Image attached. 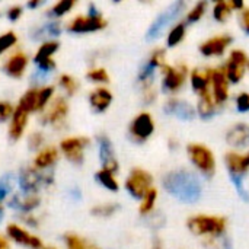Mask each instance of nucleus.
Masks as SVG:
<instances>
[{"mask_svg":"<svg viewBox=\"0 0 249 249\" xmlns=\"http://www.w3.org/2000/svg\"><path fill=\"white\" fill-rule=\"evenodd\" d=\"M55 96V86L45 85V86H32L29 88L18 101L16 108L22 109L26 114H41L50 105V102Z\"/></svg>","mask_w":249,"mask_h":249,"instance_id":"7ed1b4c3","label":"nucleus"},{"mask_svg":"<svg viewBox=\"0 0 249 249\" xmlns=\"http://www.w3.org/2000/svg\"><path fill=\"white\" fill-rule=\"evenodd\" d=\"M3 219H4V209H3V206L0 204V223L3 222Z\"/></svg>","mask_w":249,"mask_h":249,"instance_id":"6e6d98bb","label":"nucleus"},{"mask_svg":"<svg viewBox=\"0 0 249 249\" xmlns=\"http://www.w3.org/2000/svg\"><path fill=\"white\" fill-rule=\"evenodd\" d=\"M41 206V197L39 194H25V193H15L7 200V207H10L15 212H19L20 214L34 213Z\"/></svg>","mask_w":249,"mask_h":249,"instance_id":"f3484780","label":"nucleus"},{"mask_svg":"<svg viewBox=\"0 0 249 249\" xmlns=\"http://www.w3.org/2000/svg\"><path fill=\"white\" fill-rule=\"evenodd\" d=\"M163 79H162V86L166 92H177L182 88L188 69L185 64H178V66H168L165 64L162 67Z\"/></svg>","mask_w":249,"mask_h":249,"instance_id":"2eb2a0df","label":"nucleus"},{"mask_svg":"<svg viewBox=\"0 0 249 249\" xmlns=\"http://www.w3.org/2000/svg\"><path fill=\"white\" fill-rule=\"evenodd\" d=\"M120 210V204L117 203H101L90 209V214L99 219H108L114 216Z\"/></svg>","mask_w":249,"mask_h":249,"instance_id":"72a5a7b5","label":"nucleus"},{"mask_svg":"<svg viewBox=\"0 0 249 249\" xmlns=\"http://www.w3.org/2000/svg\"><path fill=\"white\" fill-rule=\"evenodd\" d=\"M26 144H28V149L31 152H39L42 147H45V134L39 130H35L32 131L29 136H28V140H26Z\"/></svg>","mask_w":249,"mask_h":249,"instance_id":"4c0bfd02","label":"nucleus"},{"mask_svg":"<svg viewBox=\"0 0 249 249\" xmlns=\"http://www.w3.org/2000/svg\"><path fill=\"white\" fill-rule=\"evenodd\" d=\"M28 123H29V114L16 108V111L7 125V137L12 142H19L26 131Z\"/></svg>","mask_w":249,"mask_h":249,"instance_id":"5701e85b","label":"nucleus"},{"mask_svg":"<svg viewBox=\"0 0 249 249\" xmlns=\"http://www.w3.org/2000/svg\"><path fill=\"white\" fill-rule=\"evenodd\" d=\"M184 38H185V23L179 22L169 31L168 38H166V44H168V47H175L179 42H182Z\"/></svg>","mask_w":249,"mask_h":249,"instance_id":"e433bc0d","label":"nucleus"},{"mask_svg":"<svg viewBox=\"0 0 249 249\" xmlns=\"http://www.w3.org/2000/svg\"><path fill=\"white\" fill-rule=\"evenodd\" d=\"M18 44V35L15 31H6L0 35V55Z\"/></svg>","mask_w":249,"mask_h":249,"instance_id":"ea45409f","label":"nucleus"},{"mask_svg":"<svg viewBox=\"0 0 249 249\" xmlns=\"http://www.w3.org/2000/svg\"><path fill=\"white\" fill-rule=\"evenodd\" d=\"M223 249H233V245L229 239H225L223 241Z\"/></svg>","mask_w":249,"mask_h":249,"instance_id":"5fc2aeb1","label":"nucleus"},{"mask_svg":"<svg viewBox=\"0 0 249 249\" xmlns=\"http://www.w3.org/2000/svg\"><path fill=\"white\" fill-rule=\"evenodd\" d=\"M0 16H1V12H0Z\"/></svg>","mask_w":249,"mask_h":249,"instance_id":"13d9d810","label":"nucleus"},{"mask_svg":"<svg viewBox=\"0 0 249 249\" xmlns=\"http://www.w3.org/2000/svg\"><path fill=\"white\" fill-rule=\"evenodd\" d=\"M236 108L241 112H248L249 111V93L242 92L238 98H236Z\"/></svg>","mask_w":249,"mask_h":249,"instance_id":"de8ad7c7","label":"nucleus"},{"mask_svg":"<svg viewBox=\"0 0 249 249\" xmlns=\"http://www.w3.org/2000/svg\"><path fill=\"white\" fill-rule=\"evenodd\" d=\"M248 67H249V64H248Z\"/></svg>","mask_w":249,"mask_h":249,"instance_id":"bf43d9fd","label":"nucleus"},{"mask_svg":"<svg viewBox=\"0 0 249 249\" xmlns=\"http://www.w3.org/2000/svg\"><path fill=\"white\" fill-rule=\"evenodd\" d=\"M226 142L233 147H247V146H249L248 124L239 123V124L233 125L226 134Z\"/></svg>","mask_w":249,"mask_h":249,"instance_id":"a878e982","label":"nucleus"},{"mask_svg":"<svg viewBox=\"0 0 249 249\" xmlns=\"http://www.w3.org/2000/svg\"><path fill=\"white\" fill-rule=\"evenodd\" d=\"M63 244L66 249H101L96 244L90 242L89 239L77 235V233H64L63 236Z\"/></svg>","mask_w":249,"mask_h":249,"instance_id":"c756f323","label":"nucleus"},{"mask_svg":"<svg viewBox=\"0 0 249 249\" xmlns=\"http://www.w3.org/2000/svg\"><path fill=\"white\" fill-rule=\"evenodd\" d=\"M248 55L242 50H233L229 55V60L223 69L229 83H239L245 76V70L248 67Z\"/></svg>","mask_w":249,"mask_h":249,"instance_id":"f8f14e48","label":"nucleus"},{"mask_svg":"<svg viewBox=\"0 0 249 249\" xmlns=\"http://www.w3.org/2000/svg\"><path fill=\"white\" fill-rule=\"evenodd\" d=\"M60 158H61V153H60L58 146L47 144L45 147H42L39 152L35 153V156L32 159V166L41 172L53 171L54 166L58 163Z\"/></svg>","mask_w":249,"mask_h":249,"instance_id":"a211bd4d","label":"nucleus"},{"mask_svg":"<svg viewBox=\"0 0 249 249\" xmlns=\"http://www.w3.org/2000/svg\"><path fill=\"white\" fill-rule=\"evenodd\" d=\"M6 238L13 244L28 249H41L44 247V242L39 236L18 223H9L6 226Z\"/></svg>","mask_w":249,"mask_h":249,"instance_id":"9b49d317","label":"nucleus"},{"mask_svg":"<svg viewBox=\"0 0 249 249\" xmlns=\"http://www.w3.org/2000/svg\"><path fill=\"white\" fill-rule=\"evenodd\" d=\"M61 32H63V23L60 20H48L47 23L35 26L31 32V38L35 41L45 42L57 38Z\"/></svg>","mask_w":249,"mask_h":249,"instance_id":"b1692460","label":"nucleus"},{"mask_svg":"<svg viewBox=\"0 0 249 249\" xmlns=\"http://www.w3.org/2000/svg\"><path fill=\"white\" fill-rule=\"evenodd\" d=\"M184 9H185V1H182V0H178V1L171 3L160 15L152 22V25H150L149 29H147L146 39H147V41H155V39L160 38L162 34L166 31V28H169L171 23H172L174 20H177V19L181 16V13L184 12Z\"/></svg>","mask_w":249,"mask_h":249,"instance_id":"423d86ee","label":"nucleus"},{"mask_svg":"<svg viewBox=\"0 0 249 249\" xmlns=\"http://www.w3.org/2000/svg\"><path fill=\"white\" fill-rule=\"evenodd\" d=\"M187 226L197 236L219 238L226 231V219L220 217V216L197 214V216H193L188 219Z\"/></svg>","mask_w":249,"mask_h":249,"instance_id":"39448f33","label":"nucleus"},{"mask_svg":"<svg viewBox=\"0 0 249 249\" xmlns=\"http://www.w3.org/2000/svg\"><path fill=\"white\" fill-rule=\"evenodd\" d=\"M225 162H226V166H228L231 175L242 177L249 169V152L244 153V155L231 152L225 156Z\"/></svg>","mask_w":249,"mask_h":249,"instance_id":"393cba45","label":"nucleus"},{"mask_svg":"<svg viewBox=\"0 0 249 249\" xmlns=\"http://www.w3.org/2000/svg\"><path fill=\"white\" fill-rule=\"evenodd\" d=\"M0 249H10V241L6 238V235L0 233Z\"/></svg>","mask_w":249,"mask_h":249,"instance_id":"3c124183","label":"nucleus"},{"mask_svg":"<svg viewBox=\"0 0 249 249\" xmlns=\"http://www.w3.org/2000/svg\"><path fill=\"white\" fill-rule=\"evenodd\" d=\"M41 249H57L55 247H51V245H44Z\"/></svg>","mask_w":249,"mask_h":249,"instance_id":"4d7b16f0","label":"nucleus"},{"mask_svg":"<svg viewBox=\"0 0 249 249\" xmlns=\"http://www.w3.org/2000/svg\"><path fill=\"white\" fill-rule=\"evenodd\" d=\"M163 188L182 203H196L201 197L203 187L200 179L188 169H174L162 179Z\"/></svg>","mask_w":249,"mask_h":249,"instance_id":"f257e3e1","label":"nucleus"},{"mask_svg":"<svg viewBox=\"0 0 249 249\" xmlns=\"http://www.w3.org/2000/svg\"><path fill=\"white\" fill-rule=\"evenodd\" d=\"M108 22L102 15H77L66 23V31L70 34H92L107 28Z\"/></svg>","mask_w":249,"mask_h":249,"instance_id":"1a4fd4ad","label":"nucleus"},{"mask_svg":"<svg viewBox=\"0 0 249 249\" xmlns=\"http://www.w3.org/2000/svg\"><path fill=\"white\" fill-rule=\"evenodd\" d=\"M231 179L238 191V194L245 200V201H249V193L244 188V184H242V177H236V175H231Z\"/></svg>","mask_w":249,"mask_h":249,"instance_id":"49530a36","label":"nucleus"},{"mask_svg":"<svg viewBox=\"0 0 249 249\" xmlns=\"http://www.w3.org/2000/svg\"><path fill=\"white\" fill-rule=\"evenodd\" d=\"M163 111L168 115H174V117H177L179 120H185V121H190L196 117V109L191 107V104H188L184 99H178V98L169 99L163 105Z\"/></svg>","mask_w":249,"mask_h":249,"instance_id":"412c9836","label":"nucleus"},{"mask_svg":"<svg viewBox=\"0 0 249 249\" xmlns=\"http://www.w3.org/2000/svg\"><path fill=\"white\" fill-rule=\"evenodd\" d=\"M44 4V1L42 0H29L28 3H26V7L28 9H38V7H41Z\"/></svg>","mask_w":249,"mask_h":249,"instance_id":"8fccbe9b","label":"nucleus"},{"mask_svg":"<svg viewBox=\"0 0 249 249\" xmlns=\"http://www.w3.org/2000/svg\"><path fill=\"white\" fill-rule=\"evenodd\" d=\"M90 146V139L85 136H67L60 140V153L73 165H83L86 149Z\"/></svg>","mask_w":249,"mask_h":249,"instance_id":"0eeeda50","label":"nucleus"},{"mask_svg":"<svg viewBox=\"0 0 249 249\" xmlns=\"http://www.w3.org/2000/svg\"><path fill=\"white\" fill-rule=\"evenodd\" d=\"M6 16L10 22H16L23 16V6L20 4H13L6 10Z\"/></svg>","mask_w":249,"mask_h":249,"instance_id":"a18cd8bd","label":"nucleus"},{"mask_svg":"<svg viewBox=\"0 0 249 249\" xmlns=\"http://www.w3.org/2000/svg\"><path fill=\"white\" fill-rule=\"evenodd\" d=\"M233 9H232V4L231 1H217L214 4V9H213V18L217 20V22H226L229 19V16L232 15Z\"/></svg>","mask_w":249,"mask_h":249,"instance_id":"f704fd0d","label":"nucleus"},{"mask_svg":"<svg viewBox=\"0 0 249 249\" xmlns=\"http://www.w3.org/2000/svg\"><path fill=\"white\" fill-rule=\"evenodd\" d=\"M70 114V104L64 95H57L39 114L38 121L42 127H51L55 131H63L67 127V118Z\"/></svg>","mask_w":249,"mask_h":249,"instance_id":"20e7f679","label":"nucleus"},{"mask_svg":"<svg viewBox=\"0 0 249 249\" xmlns=\"http://www.w3.org/2000/svg\"><path fill=\"white\" fill-rule=\"evenodd\" d=\"M207 1H198L190 12H188V15H187V22L188 23H194V22H198L203 16H204V13H206V9H207Z\"/></svg>","mask_w":249,"mask_h":249,"instance_id":"79ce46f5","label":"nucleus"},{"mask_svg":"<svg viewBox=\"0 0 249 249\" xmlns=\"http://www.w3.org/2000/svg\"><path fill=\"white\" fill-rule=\"evenodd\" d=\"M241 26L249 35V7H244L241 10Z\"/></svg>","mask_w":249,"mask_h":249,"instance_id":"09e8293b","label":"nucleus"},{"mask_svg":"<svg viewBox=\"0 0 249 249\" xmlns=\"http://www.w3.org/2000/svg\"><path fill=\"white\" fill-rule=\"evenodd\" d=\"M15 111H16V105H13L10 101L0 99V124L10 121Z\"/></svg>","mask_w":249,"mask_h":249,"instance_id":"a19ab883","label":"nucleus"},{"mask_svg":"<svg viewBox=\"0 0 249 249\" xmlns=\"http://www.w3.org/2000/svg\"><path fill=\"white\" fill-rule=\"evenodd\" d=\"M57 86L64 92L66 98H67V96L71 98V96H74V95L79 92V89H80V82H79L74 76H71V74H69V73H61V74L57 77Z\"/></svg>","mask_w":249,"mask_h":249,"instance_id":"7c9ffc66","label":"nucleus"},{"mask_svg":"<svg viewBox=\"0 0 249 249\" xmlns=\"http://www.w3.org/2000/svg\"><path fill=\"white\" fill-rule=\"evenodd\" d=\"M187 153L194 166L207 178H212L216 172V159L212 150L200 143H191L187 146Z\"/></svg>","mask_w":249,"mask_h":249,"instance_id":"6e6552de","label":"nucleus"},{"mask_svg":"<svg viewBox=\"0 0 249 249\" xmlns=\"http://www.w3.org/2000/svg\"><path fill=\"white\" fill-rule=\"evenodd\" d=\"M210 80H212V69H204V70L196 69L191 73V86L198 95L210 90L209 89Z\"/></svg>","mask_w":249,"mask_h":249,"instance_id":"bb28decb","label":"nucleus"},{"mask_svg":"<svg viewBox=\"0 0 249 249\" xmlns=\"http://www.w3.org/2000/svg\"><path fill=\"white\" fill-rule=\"evenodd\" d=\"M69 194H70V197L74 198V200H80V198H82V191H80L79 188H71V190L69 191Z\"/></svg>","mask_w":249,"mask_h":249,"instance_id":"603ef678","label":"nucleus"},{"mask_svg":"<svg viewBox=\"0 0 249 249\" xmlns=\"http://www.w3.org/2000/svg\"><path fill=\"white\" fill-rule=\"evenodd\" d=\"M60 50V42L57 39H50L45 42H41V45L38 47L36 53L34 54V63H42L47 60L54 58V54Z\"/></svg>","mask_w":249,"mask_h":249,"instance_id":"c85d7f7f","label":"nucleus"},{"mask_svg":"<svg viewBox=\"0 0 249 249\" xmlns=\"http://www.w3.org/2000/svg\"><path fill=\"white\" fill-rule=\"evenodd\" d=\"M147 63L150 66H153L155 69H158V67L162 69L165 66V50L163 48L153 50L152 54H150V57H149V60H147Z\"/></svg>","mask_w":249,"mask_h":249,"instance_id":"37998d69","label":"nucleus"},{"mask_svg":"<svg viewBox=\"0 0 249 249\" xmlns=\"http://www.w3.org/2000/svg\"><path fill=\"white\" fill-rule=\"evenodd\" d=\"M29 66V55L23 50H15L10 55L3 61L1 70L6 76L12 79H22Z\"/></svg>","mask_w":249,"mask_h":249,"instance_id":"ddd939ff","label":"nucleus"},{"mask_svg":"<svg viewBox=\"0 0 249 249\" xmlns=\"http://www.w3.org/2000/svg\"><path fill=\"white\" fill-rule=\"evenodd\" d=\"M98 142V149H99V160L102 165V169H107L112 174L118 172L120 165L115 156V150L112 146V142L109 140V137L107 134H99L96 137Z\"/></svg>","mask_w":249,"mask_h":249,"instance_id":"dca6fc26","label":"nucleus"},{"mask_svg":"<svg viewBox=\"0 0 249 249\" xmlns=\"http://www.w3.org/2000/svg\"><path fill=\"white\" fill-rule=\"evenodd\" d=\"M212 95L217 105L225 104L229 99V80L222 69H212Z\"/></svg>","mask_w":249,"mask_h":249,"instance_id":"6ab92c4d","label":"nucleus"},{"mask_svg":"<svg viewBox=\"0 0 249 249\" xmlns=\"http://www.w3.org/2000/svg\"><path fill=\"white\" fill-rule=\"evenodd\" d=\"M152 249H163V247H162V242H160V239H155L153 241V245H152Z\"/></svg>","mask_w":249,"mask_h":249,"instance_id":"864d4df0","label":"nucleus"},{"mask_svg":"<svg viewBox=\"0 0 249 249\" xmlns=\"http://www.w3.org/2000/svg\"><path fill=\"white\" fill-rule=\"evenodd\" d=\"M232 44V36L231 35H219L209 38L200 45V53L206 57H214V55H222L226 48Z\"/></svg>","mask_w":249,"mask_h":249,"instance_id":"4be33fe9","label":"nucleus"},{"mask_svg":"<svg viewBox=\"0 0 249 249\" xmlns=\"http://www.w3.org/2000/svg\"><path fill=\"white\" fill-rule=\"evenodd\" d=\"M19 191L25 194H39L41 190H48L55 185V175L53 171L41 172L32 165L25 166L19 171L18 175Z\"/></svg>","mask_w":249,"mask_h":249,"instance_id":"f03ea898","label":"nucleus"},{"mask_svg":"<svg viewBox=\"0 0 249 249\" xmlns=\"http://www.w3.org/2000/svg\"><path fill=\"white\" fill-rule=\"evenodd\" d=\"M152 184L153 177L147 171L142 168H134L125 179V190L133 198L143 200L144 196L153 188Z\"/></svg>","mask_w":249,"mask_h":249,"instance_id":"9d476101","label":"nucleus"},{"mask_svg":"<svg viewBox=\"0 0 249 249\" xmlns=\"http://www.w3.org/2000/svg\"><path fill=\"white\" fill-rule=\"evenodd\" d=\"M86 79L92 83L105 85L109 82V74H108L107 69H104V67H90L86 71Z\"/></svg>","mask_w":249,"mask_h":249,"instance_id":"c9c22d12","label":"nucleus"},{"mask_svg":"<svg viewBox=\"0 0 249 249\" xmlns=\"http://www.w3.org/2000/svg\"><path fill=\"white\" fill-rule=\"evenodd\" d=\"M156 198H158V190L152 188L146 196L142 200L140 203V214L142 216H149L152 214L153 209H155V204H156Z\"/></svg>","mask_w":249,"mask_h":249,"instance_id":"58836bf2","label":"nucleus"},{"mask_svg":"<svg viewBox=\"0 0 249 249\" xmlns=\"http://www.w3.org/2000/svg\"><path fill=\"white\" fill-rule=\"evenodd\" d=\"M95 179L99 185H102L105 190L108 191H112V193H117L120 190V184L115 178V174L107 171V169H99L96 174H95Z\"/></svg>","mask_w":249,"mask_h":249,"instance_id":"473e14b6","label":"nucleus"},{"mask_svg":"<svg viewBox=\"0 0 249 249\" xmlns=\"http://www.w3.org/2000/svg\"><path fill=\"white\" fill-rule=\"evenodd\" d=\"M88 101H89L90 109L93 112L102 114V112H105L111 107V104H112V93L105 86H98V88H95L93 90L89 92Z\"/></svg>","mask_w":249,"mask_h":249,"instance_id":"aec40b11","label":"nucleus"},{"mask_svg":"<svg viewBox=\"0 0 249 249\" xmlns=\"http://www.w3.org/2000/svg\"><path fill=\"white\" fill-rule=\"evenodd\" d=\"M20 222H22V226L23 228H29V229H38L41 222L39 219L34 214V213H28V214H20L19 216Z\"/></svg>","mask_w":249,"mask_h":249,"instance_id":"c03bdc74","label":"nucleus"},{"mask_svg":"<svg viewBox=\"0 0 249 249\" xmlns=\"http://www.w3.org/2000/svg\"><path fill=\"white\" fill-rule=\"evenodd\" d=\"M198 105H197V112L200 114L201 118L204 120H209L212 117H214L216 111H217V104L216 101L213 99V95L212 92H204L201 95H198Z\"/></svg>","mask_w":249,"mask_h":249,"instance_id":"cd10ccee","label":"nucleus"},{"mask_svg":"<svg viewBox=\"0 0 249 249\" xmlns=\"http://www.w3.org/2000/svg\"><path fill=\"white\" fill-rule=\"evenodd\" d=\"M76 6L74 0H61L57 1L54 4H51L47 9V18H50L51 20H60L64 15H67L69 12H71V9Z\"/></svg>","mask_w":249,"mask_h":249,"instance_id":"2f4dec72","label":"nucleus"},{"mask_svg":"<svg viewBox=\"0 0 249 249\" xmlns=\"http://www.w3.org/2000/svg\"><path fill=\"white\" fill-rule=\"evenodd\" d=\"M155 131V121L149 112H140L130 124L128 134L137 143L146 142Z\"/></svg>","mask_w":249,"mask_h":249,"instance_id":"4468645a","label":"nucleus"}]
</instances>
